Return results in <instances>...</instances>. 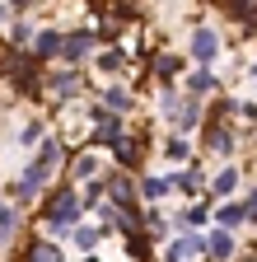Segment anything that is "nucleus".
<instances>
[{"label":"nucleus","instance_id":"nucleus-1","mask_svg":"<svg viewBox=\"0 0 257 262\" xmlns=\"http://www.w3.org/2000/svg\"><path fill=\"white\" fill-rule=\"evenodd\" d=\"M215 52H220V38H215L211 28L192 33V56H197V61H215Z\"/></svg>","mask_w":257,"mask_h":262},{"label":"nucleus","instance_id":"nucleus-2","mask_svg":"<svg viewBox=\"0 0 257 262\" xmlns=\"http://www.w3.org/2000/svg\"><path fill=\"white\" fill-rule=\"evenodd\" d=\"M75 215H80V196H71V192H66V196H56V206H52V225L61 229V225L75 220Z\"/></svg>","mask_w":257,"mask_h":262},{"label":"nucleus","instance_id":"nucleus-3","mask_svg":"<svg viewBox=\"0 0 257 262\" xmlns=\"http://www.w3.org/2000/svg\"><path fill=\"white\" fill-rule=\"evenodd\" d=\"M94 122H99V126H94V136H99V141H122V122H117V117H108V113H99V117H94Z\"/></svg>","mask_w":257,"mask_h":262},{"label":"nucleus","instance_id":"nucleus-4","mask_svg":"<svg viewBox=\"0 0 257 262\" xmlns=\"http://www.w3.org/2000/svg\"><path fill=\"white\" fill-rule=\"evenodd\" d=\"M197 253H206V239H197V234H187L169 248V257H197Z\"/></svg>","mask_w":257,"mask_h":262},{"label":"nucleus","instance_id":"nucleus-5","mask_svg":"<svg viewBox=\"0 0 257 262\" xmlns=\"http://www.w3.org/2000/svg\"><path fill=\"white\" fill-rule=\"evenodd\" d=\"M89 47H94V38H89V33H75V38H66V47H61V52H66L71 61H80Z\"/></svg>","mask_w":257,"mask_h":262},{"label":"nucleus","instance_id":"nucleus-6","mask_svg":"<svg viewBox=\"0 0 257 262\" xmlns=\"http://www.w3.org/2000/svg\"><path fill=\"white\" fill-rule=\"evenodd\" d=\"M206 253H215V257H229V253H234V239H229V234H220V229H215V234L206 239Z\"/></svg>","mask_w":257,"mask_h":262},{"label":"nucleus","instance_id":"nucleus-7","mask_svg":"<svg viewBox=\"0 0 257 262\" xmlns=\"http://www.w3.org/2000/svg\"><path fill=\"white\" fill-rule=\"evenodd\" d=\"M61 47H66V42H61V33H38V56H52V52H61Z\"/></svg>","mask_w":257,"mask_h":262},{"label":"nucleus","instance_id":"nucleus-8","mask_svg":"<svg viewBox=\"0 0 257 262\" xmlns=\"http://www.w3.org/2000/svg\"><path fill=\"white\" fill-rule=\"evenodd\" d=\"M211 150H234V136H229V131H224V126H211Z\"/></svg>","mask_w":257,"mask_h":262},{"label":"nucleus","instance_id":"nucleus-9","mask_svg":"<svg viewBox=\"0 0 257 262\" xmlns=\"http://www.w3.org/2000/svg\"><path fill=\"white\" fill-rule=\"evenodd\" d=\"M248 215V206H220V225H239Z\"/></svg>","mask_w":257,"mask_h":262},{"label":"nucleus","instance_id":"nucleus-10","mask_svg":"<svg viewBox=\"0 0 257 262\" xmlns=\"http://www.w3.org/2000/svg\"><path fill=\"white\" fill-rule=\"evenodd\" d=\"M99 173V164H94V155H80V164H75V178H94Z\"/></svg>","mask_w":257,"mask_h":262},{"label":"nucleus","instance_id":"nucleus-11","mask_svg":"<svg viewBox=\"0 0 257 262\" xmlns=\"http://www.w3.org/2000/svg\"><path fill=\"white\" fill-rule=\"evenodd\" d=\"M234 183H239V178H234V169H224V173L215 178V196H224V192H234Z\"/></svg>","mask_w":257,"mask_h":262},{"label":"nucleus","instance_id":"nucleus-12","mask_svg":"<svg viewBox=\"0 0 257 262\" xmlns=\"http://www.w3.org/2000/svg\"><path fill=\"white\" fill-rule=\"evenodd\" d=\"M192 122H197V103H192V98H187V103L178 108V126H192Z\"/></svg>","mask_w":257,"mask_h":262},{"label":"nucleus","instance_id":"nucleus-13","mask_svg":"<svg viewBox=\"0 0 257 262\" xmlns=\"http://www.w3.org/2000/svg\"><path fill=\"white\" fill-rule=\"evenodd\" d=\"M169 187H173L169 178H150V183H145V196H164Z\"/></svg>","mask_w":257,"mask_h":262},{"label":"nucleus","instance_id":"nucleus-14","mask_svg":"<svg viewBox=\"0 0 257 262\" xmlns=\"http://www.w3.org/2000/svg\"><path fill=\"white\" fill-rule=\"evenodd\" d=\"M75 244L80 248H94V244H99V229H75Z\"/></svg>","mask_w":257,"mask_h":262},{"label":"nucleus","instance_id":"nucleus-15","mask_svg":"<svg viewBox=\"0 0 257 262\" xmlns=\"http://www.w3.org/2000/svg\"><path fill=\"white\" fill-rule=\"evenodd\" d=\"M211 84H215V80H211L206 71H201V75H192V94H211Z\"/></svg>","mask_w":257,"mask_h":262},{"label":"nucleus","instance_id":"nucleus-16","mask_svg":"<svg viewBox=\"0 0 257 262\" xmlns=\"http://www.w3.org/2000/svg\"><path fill=\"white\" fill-rule=\"evenodd\" d=\"M52 84H56V94H75V75H56Z\"/></svg>","mask_w":257,"mask_h":262},{"label":"nucleus","instance_id":"nucleus-17","mask_svg":"<svg viewBox=\"0 0 257 262\" xmlns=\"http://www.w3.org/2000/svg\"><path fill=\"white\" fill-rule=\"evenodd\" d=\"M117 159H122V164H136V145L122 141V145H117Z\"/></svg>","mask_w":257,"mask_h":262},{"label":"nucleus","instance_id":"nucleus-18","mask_svg":"<svg viewBox=\"0 0 257 262\" xmlns=\"http://www.w3.org/2000/svg\"><path fill=\"white\" fill-rule=\"evenodd\" d=\"M28 257H56V248H52V244H33V248H28Z\"/></svg>","mask_w":257,"mask_h":262},{"label":"nucleus","instance_id":"nucleus-19","mask_svg":"<svg viewBox=\"0 0 257 262\" xmlns=\"http://www.w3.org/2000/svg\"><path fill=\"white\" fill-rule=\"evenodd\" d=\"M178 71V56H159V75H173Z\"/></svg>","mask_w":257,"mask_h":262},{"label":"nucleus","instance_id":"nucleus-20","mask_svg":"<svg viewBox=\"0 0 257 262\" xmlns=\"http://www.w3.org/2000/svg\"><path fill=\"white\" fill-rule=\"evenodd\" d=\"M99 66H103V71H117V66H122V56H117V52H108V56H99Z\"/></svg>","mask_w":257,"mask_h":262},{"label":"nucleus","instance_id":"nucleus-21","mask_svg":"<svg viewBox=\"0 0 257 262\" xmlns=\"http://www.w3.org/2000/svg\"><path fill=\"white\" fill-rule=\"evenodd\" d=\"M248 215H257V192H252V196H248Z\"/></svg>","mask_w":257,"mask_h":262},{"label":"nucleus","instance_id":"nucleus-22","mask_svg":"<svg viewBox=\"0 0 257 262\" xmlns=\"http://www.w3.org/2000/svg\"><path fill=\"white\" fill-rule=\"evenodd\" d=\"M0 225H10V211H5V206H0Z\"/></svg>","mask_w":257,"mask_h":262},{"label":"nucleus","instance_id":"nucleus-23","mask_svg":"<svg viewBox=\"0 0 257 262\" xmlns=\"http://www.w3.org/2000/svg\"><path fill=\"white\" fill-rule=\"evenodd\" d=\"M252 80H257V71H252Z\"/></svg>","mask_w":257,"mask_h":262}]
</instances>
